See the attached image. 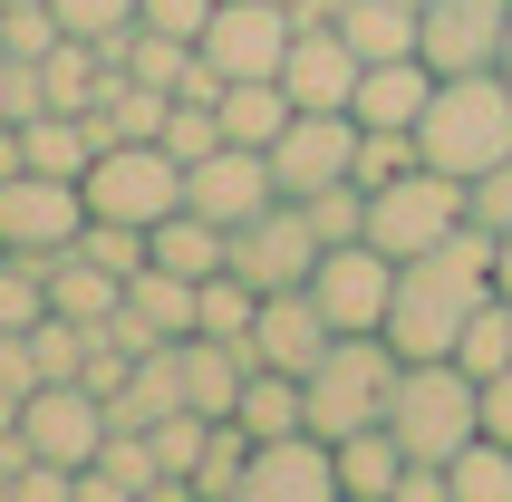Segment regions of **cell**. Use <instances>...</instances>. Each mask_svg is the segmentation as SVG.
<instances>
[{
  "instance_id": "cell-28",
  "label": "cell",
  "mask_w": 512,
  "mask_h": 502,
  "mask_svg": "<svg viewBox=\"0 0 512 502\" xmlns=\"http://www.w3.org/2000/svg\"><path fill=\"white\" fill-rule=\"evenodd\" d=\"M455 367H464V377H503V367H512V300H503V290H493V300L464 319Z\"/></svg>"
},
{
  "instance_id": "cell-13",
  "label": "cell",
  "mask_w": 512,
  "mask_h": 502,
  "mask_svg": "<svg viewBox=\"0 0 512 502\" xmlns=\"http://www.w3.org/2000/svg\"><path fill=\"white\" fill-rule=\"evenodd\" d=\"M242 502H339V445L310 425L261 435L252 464H242Z\"/></svg>"
},
{
  "instance_id": "cell-29",
  "label": "cell",
  "mask_w": 512,
  "mask_h": 502,
  "mask_svg": "<svg viewBox=\"0 0 512 502\" xmlns=\"http://www.w3.org/2000/svg\"><path fill=\"white\" fill-rule=\"evenodd\" d=\"M445 483H455V502H512V445L503 435H474V445L445 464Z\"/></svg>"
},
{
  "instance_id": "cell-42",
  "label": "cell",
  "mask_w": 512,
  "mask_h": 502,
  "mask_svg": "<svg viewBox=\"0 0 512 502\" xmlns=\"http://www.w3.org/2000/svg\"><path fill=\"white\" fill-rule=\"evenodd\" d=\"M0 435H20V396L0 387Z\"/></svg>"
},
{
  "instance_id": "cell-39",
  "label": "cell",
  "mask_w": 512,
  "mask_h": 502,
  "mask_svg": "<svg viewBox=\"0 0 512 502\" xmlns=\"http://www.w3.org/2000/svg\"><path fill=\"white\" fill-rule=\"evenodd\" d=\"M484 435H503V445H512V367H503V377H484Z\"/></svg>"
},
{
  "instance_id": "cell-19",
  "label": "cell",
  "mask_w": 512,
  "mask_h": 502,
  "mask_svg": "<svg viewBox=\"0 0 512 502\" xmlns=\"http://www.w3.org/2000/svg\"><path fill=\"white\" fill-rule=\"evenodd\" d=\"M78 502H165V474H155L145 425H107V445L78 464Z\"/></svg>"
},
{
  "instance_id": "cell-6",
  "label": "cell",
  "mask_w": 512,
  "mask_h": 502,
  "mask_svg": "<svg viewBox=\"0 0 512 502\" xmlns=\"http://www.w3.org/2000/svg\"><path fill=\"white\" fill-rule=\"evenodd\" d=\"M87 184V213H116V223H165L174 203H184V165H174L155 136H116V145H97V165L78 174Z\"/></svg>"
},
{
  "instance_id": "cell-27",
  "label": "cell",
  "mask_w": 512,
  "mask_h": 502,
  "mask_svg": "<svg viewBox=\"0 0 512 502\" xmlns=\"http://www.w3.org/2000/svg\"><path fill=\"white\" fill-rule=\"evenodd\" d=\"M242 464H252L242 416H213V425H203V464H194V483H184V502H242Z\"/></svg>"
},
{
  "instance_id": "cell-15",
  "label": "cell",
  "mask_w": 512,
  "mask_h": 502,
  "mask_svg": "<svg viewBox=\"0 0 512 502\" xmlns=\"http://www.w3.org/2000/svg\"><path fill=\"white\" fill-rule=\"evenodd\" d=\"M512 49V0H426V68H503Z\"/></svg>"
},
{
  "instance_id": "cell-7",
  "label": "cell",
  "mask_w": 512,
  "mask_h": 502,
  "mask_svg": "<svg viewBox=\"0 0 512 502\" xmlns=\"http://www.w3.org/2000/svg\"><path fill=\"white\" fill-rule=\"evenodd\" d=\"M271 184H281V203H310V194H329V184H358V116L348 107H290V126L271 145Z\"/></svg>"
},
{
  "instance_id": "cell-17",
  "label": "cell",
  "mask_w": 512,
  "mask_h": 502,
  "mask_svg": "<svg viewBox=\"0 0 512 502\" xmlns=\"http://www.w3.org/2000/svg\"><path fill=\"white\" fill-rule=\"evenodd\" d=\"M203 319V280L165 271V261H145L136 280H126V300H116L107 338H126V348H155V338H194Z\"/></svg>"
},
{
  "instance_id": "cell-5",
  "label": "cell",
  "mask_w": 512,
  "mask_h": 502,
  "mask_svg": "<svg viewBox=\"0 0 512 502\" xmlns=\"http://www.w3.org/2000/svg\"><path fill=\"white\" fill-rule=\"evenodd\" d=\"M464 223H474V213H464V184H455V174H435V165H406L397 184H377V194H368V242L387 251V261H416V251L455 242Z\"/></svg>"
},
{
  "instance_id": "cell-38",
  "label": "cell",
  "mask_w": 512,
  "mask_h": 502,
  "mask_svg": "<svg viewBox=\"0 0 512 502\" xmlns=\"http://www.w3.org/2000/svg\"><path fill=\"white\" fill-rule=\"evenodd\" d=\"M0 387H10V396H29V387H39V358H29V329H0Z\"/></svg>"
},
{
  "instance_id": "cell-44",
  "label": "cell",
  "mask_w": 512,
  "mask_h": 502,
  "mask_svg": "<svg viewBox=\"0 0 512 502\" xmlns=\"http://www.w3.org/2000/svg\"><path fill=\"white\" fill-rule=\"evenodd\" d=\"M416 10H426V0H416Z\"/></svg>"
},
{
  "instance_id": "cell-32",
  "label": "cell",
  "mask_w": 512,
  "mask_h": 502,
  "mask_svg": "<svg viewBox=\"0 0 512 502\" xmlns=\"http://www.w3.org/2000/svg\"><path fill=\"white\" fill-rule=\"evenodd\" d=\"M252 309H261L252 280H242V271H213V280H203V319H194V329L203 338H252Z\"/></svg>"
},
{
  "instance_id": "cell-30",
  "label": "cell",
  "mask_w": 512,
  "mask_h": 502,
  "mask_svg": "<svg viewBox=\"0 0 512 502\" xmlns=\"http://www.w3.org/2000/svg\"><path fill=\"white\" fill-rule=\"evenodd\" d=\"M49 319V261L0 251V329H39Z\"/></svg>"
},
{
  "instance_id": "cell-22",
  "label": "cell",
  "mask_w": 512,
  "mask_h": 502,
  "mask_svg": "<svg viewBox=\"0 0 512 502\" xmlns=\"http://www.w3.org/2000/svg\"><path fill=\"white\" fill-rule=\"evenodd\" d=\"M116 300H126V280H116L107 261H87L78 242H68V251H49V309H68L78 329H107V319H116Z\"/></svg>"
},
{
  "instance_id": "cell-2",
  "label": "cell",
  "mask_w": 512,
  "mask_h": 502,
  "mask_svg": "<svg viewBox=\"0 0 512 502\" xmlns=\"http://www.w3.org/2000/svg\"><path fill=\"white\" fill-rule=\"evenodd\" d=\"M416 155H426L435 174H455V184L493 174L512 155V78L503 68H455V78H435L426 116H416Z\"/></svg>"
},
{
  "instance_id": "cell-37",
  "label": "cell",
  "mask_w": 512,
  "mask_h": 502,
  "mask_svg": "<svg viewBox=\"0 0 512 502\" xmlns=\"http://www.w3.org/2000/svg\"><path fill=\"white\" fill-rule=\"evenodd\" d=\"M145 29H165V39H203V20H213V0H136Z\"/></svg>"
},
{
  "instance_id": "cell-35",
  "label": "cell",
  "mask_w": 512,
  "mask_h": 502,
  "mask_svg": "<svg viewBox=\"0 0 512 502\" xmlns=\"http://www.w3.org/2000/svg\"><path fill=\"white\" fill-rule=\"evenodd\" d=\"M39 107H49V97H39V58L0 49V126H29Z\"/></svg>"
},
{
  "instance_id": "cell-34",
  "label": "cell",
  "mask_w": 512,
  "mask_h": 502,
  "mask_svg": "<svg viewBox=\"0 0 512 502\" xmlns=\"http://www.w3.org/2000/svg\"><path fill=\"white\" fill-rule=\"evenodd\" d=\"M68 39H126L136 29V0H49Z\"/></svg>"
},
{
  "instance_id": "cell-16",
  "label": "cell",
  "mask_w": 512,
  "mask_h": 502,
  "mask_svg": "<svg viewBox=\"0 0 512 502\" xmlns=\"http://www.w3.org/2000/svg\"><path fill=\"white\" fill-rule=\"evenodd\" d=\"M358 68H368V58L339 39V20H300L290 49H281V97L290 107H348V97H358Z\"/></svg>"
},
{
  "instance_id": "cell-25",
  "label": "cell",
  "mask_w": 512,
  "mask_h": 502,
  "mask_svg": "<svg viewBox=\"0 0 512 502\" xmlns=\"http://www.w3.org/2000/svg\"><path fill=\"white\" fill-rule=\"evenodd\" d=\"M232 416H242V435H290V425H310V396H300V377H290V367H261L252 358V377H242V406H232Z\"/></svg>"
},
{
  "instance_id": "cell-21",
  "label": "cell",
  "mask_w": 512,
  "mask_h": 502,
  "mask_svg": "<svg viewBox=\"0 0 512 502\" xmlns=\"http://www.w3.org/2000/svg\"><path fill=\"white\" fill-rule=\"evenodd\" d=\"M339 39L358 58H426V10L416 0H339Z\"/></svg>"
},
{
  "instance_id": "cell-40",
  "label": "cell",
  "mask_w": 512,
  "mask_h": 502,
  "mask_svg": "<svg viewBox=\"0 0 512 502\" xmlns=\"http://www.w3.org/2000/svg\"><path fill=\"white\" fill-rule=\"evenodd\" d=\"M493 290H503V300H512V223L493 232Z\"/></svg>"
},
{
  "instance_id": "cell-33",
  "label": "cell",
  "mask_w": 512,
  "mask_h": 502,
  "mask_svg": "<svg viewBox=\"0 0 512 502\" xmlns=\"http://www.w3.org/2000/svg\"><path fill=\"white\" fill-rule=\"evenodd\" d=\"M300 213H310L319 242H368V194H358V184H329V194H310Z\"/></svg>"
},
{
  "instance_id": "cell-31",
  "label": "cell",
  "mask_w": 512,
  "mask_h": 502,
  "mask_svg": "<svg viewBox=\"0 0 512 502\" xmlns=\"http://www.w3.org/2000/svg\"><path fill=\"white\" fill-rule=\"evenodd\" d=\"M406 165H426V155H416V126H358V194H377V184H397Z\"/></svg>"
},
{
  "instance_id": "cell-43",
  "label": "cell",
  "mask_w": 512,
  "mask_h": 502,
  "mask_svg": "<svg viewBox=\"0 0 512 502\" xmlns=\"http://www.w3.org/2000/svg\"><path fill=\"white\" fill-rule=\"evenodd\" d=\"M503 78H512V49H503Z\"/></svg>"
},
{
  "instance_id": "cell-20",
  "label": "cell",
  "mask_w": 512,
  "mask_h": 502,
  "mask_svg": "<svg viewBox=\"0 0 512 502\" xmlns=\"http://www.w3.org/2000/svg\"><path fill=\"white\" fill-rule=\"evenodd\" d=\"M426 97H435V68H426V58H368L348 116H358V126H416Z\"/></svg>"
},
{
  "instance_id": "cell-36",
  "label": "cell",
  "mask_w": 512,
  "mask_h": 502,
  "mask_svg": "<svg viewBox=\"0 0 512 502\" xmlns=\"http://www.w3.org/2000/svg\"><path fill=\"white\" fill-rule=\"evenodd\" d=\"M464 213H474L484 232H503V223H512V155H503L493 174H474V184H464Z\"/></svg>"
},
{
  "instance_id": "cell-26",
  "label": "cell",
  "mask_w": 512,
  "mask_h": 502,
  "mask_svg": "<svg viewBox=\"0 0 512 502\" xmlns=\"http://www.w3.org/2000/svg\"><path fill=\"white\" fill-rule=\"evenodd\" d=\"M213 116H223V136H232V145H271V136L290 126V97H281V78H223Z\"/></svg>"
},
{
  "instance_id": "cell-24",
  "label": "cell",
  "mask_w": 512,
  "mask_h": 502,
  "mask_svg": "<svg viewBox=\"0 0 512 502\" xmlns=\"http://www.w3.org/2000/svg\"><path fill=\"white\" fill-rule=\"evenodd\" d=\"M406 474V445H397V425L377 416L358 425V435H339V502H387Z\"/></svg>"
},
{
  "instance_id": "cell-9",
  "label": "cell",
  "mask_w": 512,
  "mask_h": 502,
  "mask_svg": "<svg viewBox=\"0 0 512 502\" xmlns=\"http://www.w3.org/2000/svg\"><path fill=\"white\" fill-rule=\"evenodd\" d=\"M310 300H319V319L339 338H358V329H387V300H397V261L377 242H329L319 251V271H310Z\"/></svg>"
},
{
  "instance_id": "cell-14",
  "label": "cell",
  "mask_w": 512,
  "mask_h": 502,
  "mask_svg": "<svg viewBox=\"0 0 512 502\" xmlns=\"http://www.w3.org/2000/svg\"><path fill=\"white\" fill-rule=\"evenodd\" d=\"M184 203L194 213H213V223H252L261 203H281V184H271V155L261 145H213V155H194L184 165Z\"/></svg>"
},
{
  "instance_id": "cell-1",
  "label": "cell",
  "mask_w": 512,
  "mask_h": 502,
  "mask_svg": "<svg viewBox=\"0 0 512 502\" xmlns=\"http://www.w3.org/2000/svg\"><path fill=\"white\" fill-rule=\"evenodd\" d=\"M493 300V232L464 223L455 242L416 251V261H397V300H387V348L397 358H455L464 319Z\"/></svg>"
},
{
  "instance_id": "cell-11",
  "label": "cell",
  "mask_w": 512,
  "mask_h": 502,
  "mask_svg": "<svg viewBox=\"0 0 512 502\" xmlns=\"http://www.w3.org/2000/svg\"><path fill=\"white\" fill-rule=\"evenodd\" d=\"M107 425H116V406L97 387H78V377H49V387L20 396V445L49 454V464H87L107 445Z\"/></svg>"
},
{
  "instance_id": "cell-10",
  "label": "cell",
  "mask_w": 512,
  "mask_h": 502,
  "mask_svg": "<svg viewBox=\"0 0 512 502\" xmlns=\"http://www.w3.org/2000/svg\"><path fill=\"white\" fill-rule=\"evenodd\" d=\"M290 10L281 0H213V20H203L194 58L213 78H281V49H290Z\"/></svg>"
},
{
  "instance_id": "cell-23",
  "label": "cell",
  "mask_w": 512,
  "mask_h": 502,
  "mask_svg": "<svg viewBox=\"0 0 512 502\" xmlns=\"http://www.w3.org/2000/svg\"><path fill=\"white\" fill-rule=\"evenodd\" d=\"M155 242V261L165 271H184V280H213V271H232V232L213 223V213H194V203H174L165 223L145 232Z\"/></svg>"
},
{
  "instance_id": "cell-3",
  "label": "cell",
  "mask_w": 512,
  "mask_h": 502,
  "mask_svg": "<svg viewBox=\"0 0 512 502\" xmlns=\"http://www.w3.org/2000/svg\"><path fill=\"white\" fill-rule=\"evenodd\" d=\"M387 425H397V445H406V454H435V464H455V454L484 435V377H464L455 358H397Z\"/></svg>"
},
{
  "instance_id": "cell-12",
  "label": "cell",
  "mask_w": 512,
  "mask_h": 502,
  "mask_svg": "<svg viewBox=\"0 0 512 502\" xmlns=\"http://www.w3.org/2000/svg\"><path fill=\"white\" fill-rule=\"evenodd\" d=\"M319 232H310V213L300 203H261L252 223H232V271L252 280V290H300V280L319 271Z\"/></svg>"
},
{
  "instance_id": "cell-4",
  "label": "cell",
  "mask_w": 512,
  "mask_h": 502,
  "mask_svg": "<svg viewBox=\"0 0 512 502\" xmlns=\"http://www.w3.org/2000/svg\"><path fill=\"white\" fill-rule=\"evenodd\" d=\"M387 387H397V348L377 329H358V338H329L319 348V367L300 377V396H310V435H358V425H377L387 416Z\"/></svg>"
},
{
  "instance_id": "cell-41",
  "label": "cell",
  "mask_w": 512,
  "mask_h": 502,
  "mask_svg": "<svg viewBox=\"0 0 512 502\" xmlns=\"http://www.w3.org/2000/svg\"><path fill=\"white\" fill-rule=\"evenodd\" d=\"M29 155H20V126H0V174H20Z\"/></svg>"
},
{
  "instance_id": "cell-8",
  "label": "cell",
  "mask_w": 512,
  "mask_h": 502,
  "mask_svg": "<svg viewBox=\"0 0 512 502\" xmlns=\"http://www.w3.org/2000/svg\"><path fill=\"white\" fill-rule=\"evenodd\" d=\"M87 232V184L78 174H0V251H29V261H49V251H68Z\"/></svg>"
},
{
  "instance_id": "cell-18",
  "label": "cell",
  "mask_w": 512,
  "mask_h": 502,
  "mask_svg": "<svg viewBox=\"0 0 512 502\" xmlns=\"http://www.w3.org/2000/svg\"><path fill=\"white\" fill-rule=\"evenodd\" d=\"M329 338H339V329L319 319L310 280H300V290H261V309H252V358H261V367H290V377H310Z\"/></svg>"
}]
</instances>
